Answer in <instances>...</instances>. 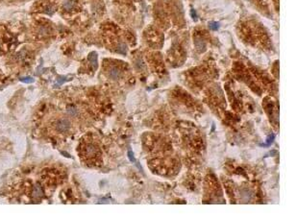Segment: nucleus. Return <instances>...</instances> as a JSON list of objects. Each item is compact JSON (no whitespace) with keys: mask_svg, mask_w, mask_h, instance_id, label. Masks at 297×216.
I'll list each match as a JSON object with an SVG mask.
<instances>
[{"mask_svg":"<svg viewBox=\"0 0 297 216\" xmlns=\"http://www.w3.org/2000/svg\"><path fill=\"white\" fill-rule=\"evenodd\" d=\"M55 129L60 133H65L70 129V122L67 118H61L55 123Z\"/></svg>","mask_w":297,"mask_h":216,"instance_id":"1","label":"nucleus"},{"mask_svg":"<svg viewBox=\"0 0 297 216\" xmlns=\"http://www.w3.org/2000/svg\"><path fill=\"white\" fill-rule=\"evenodd\" d=\"M32 197L34 199H41L42 196H43V190H42V187L39 185L38 184L35 185L32 188V192H31Z\"/></svg>","mask_w":297,"mask_h":216,"instance_id":"2","label":"nucleus"},{"mask_svg":"<svg viewBox=\"0 0 297 216\" xmlns=\"http://www.w3.org/2000/svg\"><path fill=\"white\" fill-rule=\"evenodd\" d=\"M85 152L88 157H94L97 154V148L94 145H92V144H89V145L86 146Z\"/></svg>","mask_w":297,"mask_h":216,"instance_id":"3","label":"nucleus"},{"mask_svg":"<svg viewBox=\"0 0 297 216\" xmlns=\"http://www.w3.org/2000/svg\"><path fill=\"white\" fill-rule=\"evenodd\" d=\"M89 60L91 63L94 68V69H97V67H98V63H97V54L95 53V52H92V53H90L89 55Z\"/></svg>","mask_w":297,"mask_h":216,"instance_id":"4","label":"nucleus"},{"mask_svg":"<svg viewBox=\"0 0 297 216\" xmlns=\"http://www.w3.org/2000/svg\"><path fill=\"white\" fill-rule=\"evenodd\" d=\"M109 75H110V77L112 78V79L118 80L120 78V76H121V73L117 68H112L110 70V72H109Z\"/></svg>","mask_w":297,"mask_h":216,"instance_id":"5","label":"nucleus"},{"mask_svg":"<svg viewBox=\"0 0 297 216\" xmlns=\"http://www.w3.org/2000/svg\"><path fill=\"white\" fill-rule=\"evenodd\" d=\"M195 45H196L197 49L199 50L200 52H203L204 50L206 49V43L204 42L202 40H198V38H196V40H195Z\"/></svg>","mask_w":297,"mask_h":216,"instance_id":"6","label":"nucleus"},{"mask_svg":"<svg viewBox=\"0 0 297 216\" xmlns=\"http://www.w3.org/2000/svg\"><path fill=\"white\" fill-rule=\"evenodd\" d=\"M75 5H76V3H75V1H73V0H68V1L64 4V9L65 11H71L75 7Z\"/></svg>","mask_w":297,"mask_h":216,"instance_id":"7","label":"nucleus"},{"mask_svg":"<svg viewBox=\"0 0 297 216\" xmlns=\"http://www.w3.org/2000/svg\"><path fill=\"white\" fill-rule=\"evenodd\" d=\"M126 51H127V48H126V46H125V44H123V43H120L116 48V52H117V53H119V54H125V53H126Z\"/></svg>","mask_w":297,"mask_h":216,"instance_id":"8","label":"nucleus"},{"mask_svg":"<svg viewBox=\"0 0 297 216\" xmlns=\"http://www.w3.org/2000/svg\"><path fill=\"white\" fill-rule=\"evenodd\" d=\"M68 113L69 114V115H72V116H75V115H77V113H78V110H77V108H75V107H68Z\"/></svg>","mask_w":297,"mask_h":216,"instance_id":"9","label":"nucleus"},{"mask_svg":"<svg viewBox=\"0 0 297 216\" xmlns=\"http://www.w3.org/2000/svg\"><path fill=\"white\" fill-rule=\"evenodd\" d=\"M274 139H275V135H270V136H268V139H267V140H266V142L265 143V144H263V147H267L268 145H270V144H271L273 141H274Z\"/></svg>","mask_w":297,"mask_h":216,"instance_id":"10","label":"nucleus"},{"mask_svg":"<svg viewBox=\"0 0 297 216\" xmlns=\"http://www.w3.org/2000/svg\"><path fill=\"white\" fill-rule=\"evenodd\" d=\"M38 33H39V35H42V36H46L48 34V29L45 27V26H42V27H41L38 29Z\"/></svg>","mask_w":297,"mask_h":216,"instance_id":"11","label":"nucleus"},{"mask_svg":"<svg viewBox=\"0 0 297 216\" xmlns=\"http://www.w3.org/2000/svg\"><path fill=\"white\" fill-rule=\"evenodd\" d=\"M241 194H243L244 195V197H243V199L244 200H249L250 198H251V192H249L248 190H247V189H244V190L241 192Z\"/></svg>","mask_w":297,"mask_h":216,"instance_id":"12","label":"nucleus"},{"mask_svg":"<svg viewBox=\"0 0 297 216\" xmlns=\"http://www.w3.org/2000/svg\"><path fill=\"white\" fill-rule=\"evenodd\" d=\"M136 67H137V68H138V69L143 70L144 67H145V64H144V63H143L141 60H140V61H138V62L136 63Z\"/></svg>","mask_w":297,"mask_h":216,"instance_id":"13","label":"nucleus"},{"mask_svg":"<svg viewBox=\"0 0 297 216\" xmlns=\"http://www.w3.org/2000/svg\"><path fill=\"white\" fill-rule=\"evenodd\" d=\"M210 28L212 30H217L219 28V24L217 22H211L210 23Z\"/></svg>","mask_w":297,"mask_h":216,"instance_id":"14","label":"nucleus"},{"mask_svg":"<svg viewBox=\"0 0 297 216\" xmlns=\"http://www.w3.org/2000/svg\"><path fill=\"white\" fill-rule=\"evenodd\" d=\"M128 158H129V160H130L132 162H135V161H136V159H135V157H134V155H133V152L130 151V150L128 151Z\"/></svg>","mask_w":297,"mask_h":216,"instance_id":"15","label":"nucleus"},{"mask_svg":"<svg viewBox=\"0 0 297 216\" xmlns=\"http://www.w3.org/2000/svg\"><path fill=\"white\" fill-rule=\"evenodd\" d=\"M22 82H25V83H31V82H33V79H32V78H26V79H25V78H23V79H20Z\"/></svg>","mask_w":297,"mask_h":216,"instance_id":"16","label":"nucleus"},{"mask_svg":"<svg viewBox=\"0 0 297 216\" xmlns=\"http://www.w3.org/2000/svg\"><path fill=\"white\" fill-rule=\"evenodd\" d=\"M191 15H193L191 16L193 17L194 20H196V19H197V16H196V13H195V10H194V9H191Z\"/></svg>","mask_w":297,"mask_h":216,"instance_id":"17","label":"nucleus"},{"mask_svg":"<svg viewBox=\"0 0 297 216\" xmlns=\"http://www.w3.org/2000/svg\"><path fill=\"white\" fill-rule=\"evenodd\" d=\"M65 81H67V80H65V79H64V78H63V79H61V78H60V79H59L58 80V82H57V85H61V84H64Z\"/></svg>","mask_w":297,"mask_h":216,"instance_id":"18","label":"nucleus"}]
</instances>
